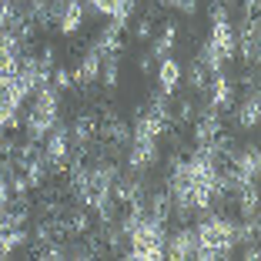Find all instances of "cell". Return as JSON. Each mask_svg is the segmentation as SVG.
I'll use <instances>...</instances> for the list:
<instances>
[{
    "mask_svg": "<svg viewBox=\"0 0 261 261\" xmlns=\"http://www.w3.org/2000/svg\"><path fill=\"white\" fill-rule=\"evenodd\" d=\"M177 37H181V27H177L174 20H168V23H161L158 31H154V37L147 40V50H151V57L154 61H164V57H171L177 50Z\"/></svg>",
    "mask_w": 261,
    "mask_h": 261,
    "instance_id": "7c38bea8",
    "label": "cell"
},
{
    "mask_svg": "<svg viewBox=\"0 0 261 261\" xmlns=\"http://www.w3.org/2000/svg\"><path fill=\"white\" fill-rule=\"evenodd\" d=\"M23 104H27V91L17 81V74H0V134L17 127Z\"/></svg>",
    "mask_w": 261,
    "mask_h": 261,
    "instance_id": "277c9868",
    "label": "cell"
},
{
    "mask_svg": "<svg viewBox=\"0 0 261 261\" xmlns=\"http://www.w3.org/2000/svg\"><path fill=\"white\" fill-rule=\"evenodd\" d=\"M238 31V61L245 67H258L261 61V20L258 14H241V23H234Z\"/></svg>",
    "mask_w": 261,
    "mask_h": 261,
    "instance_id": "52a82bcc",
    "label": "cell"
},
{
    "mask_svg": "<svg viewBox=\"0 0 261 261\" xmlns=\"http://www.w3.org/2000/svg\"><path fill=\"white\" fill-rule=\"evenodd\" d=\"M198 254V234H194V224H181L174 228L164 238V258H174V261H191Z\"/></svg>",
    "mask_w": 261,
    "mask_h": 261,
    "instance_id": "30bf717a",
    "label": "cell"
},
{
    "mask_svg": "<svg viewBox=\"0 0 261 261\" xmlns=\"http://www.w3.org/2000/svg\"><path fill=\"white\" fill-rule=\"evenodd\" d=\"M61 108H64V91H57L54 84H47V87H40L37 94H31V108L20 114L23 138L40 144L47 130L61 121Z\"/></svg>",
    "mask_w": 261,
    "mask_h": 261,
    "instance_id": "3957f363",
    "label": "cell"
},
{
    "mask_svg": "<svg viewBox=\"0 0 261 261\" xmlns=\"http://www.w3.org/2000/svg\"><path fill=\"white\" fill-rule=\"evenodd\" d=\"M224 164L238 174L241 185H258V177H261V151L254 144H238Z\"/></svg>",
    "mask_w": 261,
    "mask_h": 261,
    "instance_id": "9c48e42d",
    "label": "cell"
},
{
    "mask_svg": "<svg viewBox=\"0 0 261 261\" xmlns=\"http://www.w3.org/2000/svg\"><path fill=\"white\" fill-rule=\"evenodd\" d=\"M194 234H198V254L194 258H201V261L228 258L238 248V218L228 215L224 207H211L194 224Z\"/></svg>",
    "mask_w": 261,
    "mask_h": 261,
    "instance_id": "7a4b0ae2",
    "label": "cell"
},
{
    "mask_svg": "<svg viewBox=\"0 0 261 261\" xmlns=\"http://www.w3.org/2000/svg\"><path fill=\"white\" fill-rule=\"evenodd\" d=\"M84 7H91V14L97 17H114L121 10V0H84Z\"/></svg>",
    "mask_w": 261,
    "mask_h": 261,
    "instance_id": "5bb4252c",
    "label": "cell"
},
{
    "mask_svg": "<svg viewBox=\"0 0 261 261\" xmlns=\"http://www.w3.org/2000/svg\"><path fill=\"white\" fill-rule=\"evenodd\" d=\"M154 4H158V7H171V10H174V4H177V0H154Z\"/></svg>",
    "mask_w": 261,
    "mask_h": 261,
    "instance_id": "2e32d148",
    "label": "cell"
},
{
    "mask_svg": "<svg viewBox=\"0 0 261 261\" xmlns=\"http://www.w3.org/2000/svg\"><path fill=\"white\" fill-rule=\"evenodd\" d=\"M194 61L207 74L228 70V64L238 61V31H234V17L228 7H221V4L211 7V27H207V37L201 40Z\"/></svg>",
    "mask_w": 261,
    "mask_h": 261,
    "instance_id": "6da1fadb",
    "label": "cell"
},
{
    "mask_svg": "<svg viewBox=\"0 0 261 261\" xmlns=\"http://www.w3.org/2000/svg\"><path fill=\"white\" fill-rule=\"evenodd\" d=\"M238 81L228 74V70H218V74L207 77V87H204V100L211 104L215 111H221V114H228L231 108H234V100H238Z\"/></svg>",
    "mask_w": 261,
    "mask_h": 261,
    "instance_id": "ba28073f",
    "label": "cell"
},
{
    "mask_svg": "<svg viewBox=\"0 0 261 261\" xmlns=\"http://www.w3.org/2000/svg\"><path fill=\"white\" fill-rule=\"evenodd\" d=\"M207 70L201 67L198 61H191L185 67V81H181V87H188V94H194V97H204V87H207Z\"/></svg>",
    "mask_w": 261,
    "mask_h": 261,
    "instance_id": "4fadbf2b",
    "label": "cell"
},
{
    "mask_svg": "<svg viewBox=\"0 0 261 261\" xmlns=\"http://www.w3.org/2000/svg\"><path fill=\"white\" fill-rule=\"evenodd\" d=\"M17 61H20V54H17L14 47H7L4 40H0V74H14V70H17Z\"/></svg>",
    "mask_w": 261,
    "mask_h": 261,
    "instance_id": "9a60e30c",
    "label": "cell"
},
{
    "mask_svg": "<svg viewBox=\"0 0 261 261\" xmlns=\"http://www.w3.org/2000/svg\"><path fill=\"white\" fill-rule=\"evenodd\" d=\"M87 10L84 0H50V27H54L61 37H74V34L84 31Z\"/></svg>",
    "mask_w": 261,
    "mask_h": 261,
    "instance_id": "8992f818",
    "label": "cell"
},
{
    "mask_svg": "<svg viewBox=\"0 0 261 261\" xmlns=\"http://www.w3.org/2000/svg\"><path fill=\"white\" fill-rule=\"evenodd\" d=\"M228 114H231V121H234V130H241V134L258 130V124H261V91H258V84L241 87L238 100H234V108H231Z\"/></svg>",
    "mask_w": 261,
    "mask_h": 261,
    "instance_id": "5b68a950",
    "label": "cell"
},
{
    "mask_svg": "<svg viewBox=\"0 0 261 261\" xmlns=\"http://www.w3.org/2000/svg\"><path fill=\"white\" fill-rule=\"evenodd\" d=\"M154 67H158V74H154L158 77V91L174 97V94L181 91V81H185V64L171 54V57H164V61H158Z\"/></svg>",
    "mask_w": 261,
    "mask_h": 261,
    "instance_id": "8fae6325",
    "label": "cell"
}]
</instances>
